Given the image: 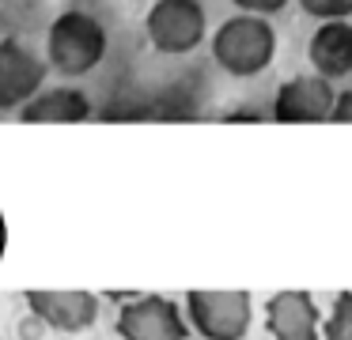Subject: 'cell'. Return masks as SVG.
<instances>
[{"mask_svg":"<svg viewBox=\"0 0 352 340\" xmlns=\"http://www.w3.org/2000/svg\"><path fill=\"white\" fill-rule=\"evenodd\" d=\"M212 57L235 80H250V76L265 72L276 57V30L265 15H246L239 12L212 34Z\"/></svg>","mask_w":352,"mask_h":340,"instance_id":"obj_1","label":"cell"},{"mask_svg":"<svg viewBox=\"0 0 352 340\" xmlns=\"http://www.w3.org/2000/svg\"><path fill=\"white\" fill-rule=\"evenodd\" d=\"M107 53V30L87 12H61L50 23L46 60L61 76H87Z\"/></svg>","mask_w":352,"mask_h":340,"instance_id":"obj_2","label":"cell"},{"mask_svg":"<svg viewBox=\"0 0 352 340\" xmlns=\"http://www.w3.org/2000/svg\"><path fill=\"white\" fill-rule=\"evenodd\" d=\"M186 314L205 340H243L254 321V299L243 287H193Z\"/></svg>","mask_w":352,"mask_h":340,"instance_id":"obj_3","label":"cell"},{"mask_svg":"<svg viewBox=\"0 0 352 340\" xmlns=\"http://www.w3.org/2000/svg\"><path fill=\"white\" fill-rule=\"evenodd\" d=\"M148 42L167 57L193 53L208 34V15L201 0H155L144 19Z\"/></svg>","mask_w":352,"mask_h":340,"instance_id":"obj_4","label":"cell"},{"mask_svg":"<svg viewBox=\"0 0 352 340\" xmlns=\"http://www.w3.org/2000/svg\"><path fill=\"white\" fill-rule=\"evenodd\" d=\"M118 332H122V340H186L190 325L175 299L137 295L118 310Z\"/></svg>","mask_w":352,"mask_h":340,"instance_id":"obj_5","label":"cell"},{"mask_svg":"<svg viewBox=\"0 0 352 340\" xmlns=\"http://www.w3.org/2000/svg\"><path fill=\"white\" fill-rule=\"evenodd\" d=\"M337 102V91L326 76H296V80L280 83L273 98V117L280 125H314V121H329Z\"/></svg>","mask_w":352,"mask_h":340,"instance_id":"obj_6","label":"cell"},{"mask_svg":"<svg viewBox=\"0 0 352 340\" xmlns=\"http://www.w3.org/2000/svg\"><path fill=\"white\" fill-rule=\"evenodd\" d=\"M23 302L31 306V314L38 317V321H46L50 329H61V332L91 329L95 317H99V295L76 291V287H65V291L31 287V291H23Z\"/></svg>","mask_w":352,"mask_h":340,"instance_id":"obj_7","label":"cell"},{"mask_svg":"<svg viewBox=\"0 0 352 340\" xmlns=\"http://www.w3.org/2000/svg\"><path fill=\"white\" fill-rule=\"evenodd\" d=\"M46 80V60L31 53L19 38L0 42V110H23Z\"/></svg>","mask_w":352,"mask_h":340,"instance_id":"obj_8","label":"cell"},{"mask_svg":"<svg viewBox=\"0 0 352 340\" xmlns=\"http://www.w3.org/2000/svg\"><path fill=\"white\" fill-rule=\"evenodd\" d=\"M322 314L311 291L292 287L265 299V329L273 340H322Z\"/></svg>","mask_w":352,"mask_h":340,"instance_id":"obj_9","label":"cell"},{"mask_svg":"<svg viewBox=\"0 0 352 340\" xmlns=\"http://www.w3.org/2000/svg\"><path fill=\"white\" fill-rule=\"evenodd\" d=\"M311 68L326 80H341L352 72V23L349 19H326L314 27L307 42Z\"/></svg>","mask_w":352,"mask_h":340,"instance_id":"obj_10","label":"cell"},{"mask_svg":"<svg viewBox=\"0 0 352 340\" xmlns=\"http://www.w3.org/2000/svg\"><path fill=\"white\" fill-rule=\"evenodd\" d=\"M87 117H91V102L80 87L38 91L19 110V121H27V125H76V121H87Z\"/></svg>","mask_w":352,"mask_h":340,"instance_id":"obj_11","label":"cell"},{"mask_svg":"<svg viewBox=\"0 0 352 340\" xmlns=\"http://www.w3.org/2000/svg\"><path fill=\"white\" fill-rule=\"evenodd\" d=\"M322 340H352V291H337L329 317L322 325Z\"/></svg>","mask_w":352,"mask_h":340,"instance_id":"obj_12","label":"cell"},{"mask_svg":"<svg viewBox=\"0 0 352 340\" xmlns=\"http://www.w3.org/2000/svg\"><path fill=\"white\" fill-rule=\"evenodd\" d=\"M299 8L322 23L326 19H352V0H299Z\"/></svg>","mask_w":352,"mask_h":340,"instance_id":"obj_13","label":"cell"},{"mask_svg":"<svg viewBox=\"0 0 352 340\" xmlns=\"http://www.w3.org/2000/svg\"><path fill=\"white\" fill-rule=\"evenodd\" d=\"M231 4L246 15H273L280 8H288V0H231Z\"/></svg>","mask_w":352,"mask_h":340,"instance_id":"obj_14","label":"cell"},{"mask_svg":"<svg viewBox=\"0 0 352 340\" xmlns=\"http://www.w3.org/2000/svg\"><path fill=\"white\" fill-rule=\"evenodd\" d=\"M329 121H337V125H352V87L337 95V102H333V113H329Z\"/></svg>","mask_w":352,"mask_h":340,"instance_id":"obj_15","label":"cell"}]
</instances>
